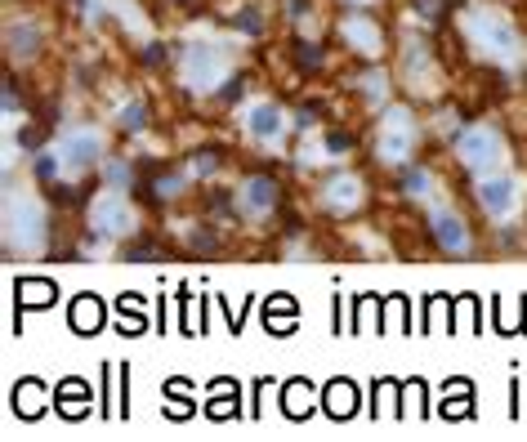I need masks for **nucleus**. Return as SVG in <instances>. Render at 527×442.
Wrapping results in <instances>:
<instances>
[{
  "label": "nucleus",
  "mask_w": 527,
  "mask_h": 442,
  "mask_svg": "<svg viewBox=\"0 0 527 442\" xmlns=\"http://www.w3.org/2000/svg\"><path fill=\"white\" fill-rule=\"evenodd\" d=\"M460 27H465L469 45H474L487 63H519L523 41H519V32H514V23L505 14L478 5V9H469V14L460 18Z\"/></svg>",
  "instance_id": "nucleus-1"
},
{
  "label": "nucleus",
  "mask_w": 527,
  "mask_h": 442,
  "mask_svg": "<svg viewBox=\"0 0 527 442\" xmlns=\"http://www.w3.org/2000/svg\"><path fill=\"white\" fill-rule=\"evenodd\" d=\"M179 68H183V86L192 94H210L228 81V54L215 41H192L179 59Z\"/></svg>",
  "instance_id": "nucleus-2"
},
{
  "label": "nucleus",
  "mask_w": 527,
  "mask_h": 442,
  "mask_svg": "<svg viewBox=\"0 0 527 442\" xmlns=\"http://www.w3.org/2000/svg\"><path fill=\"white\" fill-rule=\"evenodd\" d=\"M45 241V205L36 197H9L5 205V246L23 250V255H36Z\"/></svg>",
  "instance_id": "nucleus-3"
},
{
  "label": "nucleus",
  "mask_w": 527,
  "mask_h": 442,
  "mask_svg": "<svg viewBox=\"0 0 527 442\" xmlns=\"http://www.w3.org/2000/svg\"><path fill=\"white\" fill-rule=\"evenodd\" d=\"M416 148V117L407 108H389L380 117V134H375V157L384 165H402Z\"/></svg>",
  "instance_id": "nucleus-4"
},
{
  "label": "nucleus",
  "mask_w": 527,
  "mask_h": 442,
  "mask_svg": "<svg viewBox=\"0 0 527 442\" xmlns=\"http://www.w3.org/2000/svg\"><path fill=\"white\" fill-rule=\"evenodd\" d=\"M474 197H478V205H483V214L510 219V214L519 210V179L505 174V170H483L474 179Z\"/></svg>",
  "instance_id": "nucleus-5"
},
{
  "label": "nucleus",
  "mask_w": 527,
  "mask_h": 442,
  "mask_svg": "<svg viewBox=\"0 0 527 442\" xmlns=\"http://www.w3.org/2000/svg\"><path fill=\"white\" fill-rule=\"evenodd\" d=\"M456 157L469 165V170H492L496 161L505 157V143H501V134H496L492 125H469V130H460L456 134Z\"/></svg>",
  "instance_id": "nucleus-6"
},
{
  "label": "nucleus",
  "mask_w": 527,
  "mask_h": 442,
  "mask_svg": "<svg viewBox=\"0 0 527 442\" xmlns=\"http://www.w3.org/2000/svg\"><path fill=\"white\" fill-rule=\"evenodd\" d=\"M90 228L99 232V237H130L135 210H130V201L121 192H103L99 201L90 205Z\"/></svg>",
  "instance_id": "nucleus-7"
},
{
  "label": "nucleus",
  "mask_w": 527,
  "mask_h": 442,
  "mask_svg": "<svg viewBox=\"0 0 527 442\" xmlns=\"http://www.w3.org/2000/svg\"><path fill=\"white\" fill-rule=\"evenodd\" d=\"M59 157H63V165H72V170H94V161L103 157L99 130H72V134H63Z\"/></svg>",
  "instance_id": "nucleus-8"
},
{
  "label": "nucleus",
  "mask_w": 527,
  "mask_h": 442,
  "mask_svg": "<svg viewBox=\"0 0 527 442\" xmlns=\"http://www.w3.org/2000/svg\"><path fill=\"white\" fill-rule=\"evenodd\" d=\"M237 205H241L246 219H268L272 205H277V183H272L268 174H250L237 192Z\"/></svg>",
  "instance_id": "nucleus-9"
},
{
  "label": "nucleus",
  "mask_w": 527,
  "mask_h": 442,
  "mask_svg": "<svg viewBox=\"0 0 527 442\" xmlns=\"http://www.w3.org/2000/svg\"><path fill=\"white\" fill-rule=\"evenodd\" d=\"M322 205L331 214H353V210H362V179L357 174H331L326 179V188H322Z\"/></svg>",
  "instance_id": "nucleus-10"
},
{
  "label": "nucleus",
  "mask_w": 527,
  "mask_h": 442,
  "mask_svg": "<svg viewBox=\"0 0 527 442\" xmlns=\"http://www.w3.org/2000/svg\"><path fill=\"white\" fill-rule=\"evenodd\" d=\"M429 223H434V241L442 250H451V255H465L469 250V228H465V219H460L456 210L438 205V210L429 214Z\"/></svg>",
  "instance_id": "nucleus-11"
},
{
  "label": "nucleus",
  "mask_w": 527,
  "mask_h": 442,
  "mask_svg": "<svg viewBox=\"0 0 527 442\" xmlns=\"http://www.w3.org/2000/svg\"><path fill=\"white\" fill-rule=\"evenodd\" d=\"M281 130H286V112H281L277 103H255V108L246 112V134L259 139V143H277Z\"/></svg>",
  "instance_id": "nucleus-12"
},
{
  "label": "nucleus",
  "mask_w": 527,
  "mask_h": 442,
  "mask_svg": "<svg viewBox=\"0 0 527 442\" xmlns=\"http://www.w3.org/2000/svg\"><path fill=\"white\" fill-rule=\"evenodd\" d=\"M402 72H407V86H411V90H429V86H434L429 50H425L420 41H407V50H402Z\"/></svg>",
  "instance_id": "nucleus-13"
},
{
  "label": "nucleus",
  "mask_w": 527,
  "mask_h": 442,
  "mask_svg": "<svg viewBox=\"0 0 527 442\" xmlns=\"http://www.w3.org/2000/svg\"><path fill=\"white\" fill-rule=\"evenodd\" d=\"M344 41L353 45L357 54H366V59H371V54H380V45H384V36H380V27L371 23V18H349V23H344Z\"/></svg>",
  "instance_id": "nucleus-14"
},
{
  "label": "nucleus",
  "mask_w": 527,
  "mask_h": 442,
  "mask_svg": "<svg viewBox=\"0 0 527 442\" xmlns=\"http://www.w3.org/2000/svg\"><path fill=\"white\" fill-rule=\"evenodd\" d=\"M36 50H41V36H36L32 23H14V27H9V54H27V59H32Z\"/></svg>",
  "instance_id": "nucleus-15"
},
{
  "label": "nucleus",
  "mask_w": 527,
  "mask_h": 442,
  "mask_svg": "<svg viewBox=\"0 0 527 442\" xmlns=\"http://www.w3.org/2000/svg\"><path fill=\"white\" fill-rule=\"evenodd\" d=\"M232 23H237V27H241V32H246V36H259V32H264V14H259L255 5L237 9V14H232Z\"/></svg>",
  "instance_id": "nucleus-16"
},
{
  "label": "nucleus",
  "mask_w": 527,
  "mask_h": 442,
  "mask_svg": "<svg viewBox=\"0 0 527 442\" xmlns=\"http://www.w3.org/2000/svg\"><path fill=\"white\" fill-rule=\"evenodd\" d=\"M121 125H126V130H143V121H148V108H143V103H139V99H130L126 103V108H121Z\"/></svg>",
  "instance_id": "nucleus-17"
},
{
  "label": "nucleus",
  "mask_w": 527,
  "mask_h": 442,
  "mask_svg": "<svg viewBox=\"0 0 527 442\" xmlns=\"http://www.w3.org/2000/svg\"><path fill=\"white\" fill-rule=\"evenodd\" d=\"M362 90H366V99H371V103H384V94H389V81H384L380 72H366V77H362Z\"/></svg>",
  "instance_id": "nucleus-18"
},
{
  "label": "nucleus",
  "mask_w": 527,
  "mask_h": 442,
  "mask_svg": "<svg viewBox=\"0 0 527 442\" xmlns=\"http://www.w3.org/2000/svg\"><path fill=\"white\" fill-rule=\"evenodd\" d=\"M402 188H407L411 197H425L429 192V174L425 170H402Z\"/></svg>",
  "instance_id": "nucleus-19"
},
{
  "label": "nucleus",
  "mask_w": 527,
  "mask_h": 442,
  "mask_svg": "<svg viewBox=\"0 0 527 442\" xmlns=\"http://www.w3.org/2000/svg\"><path fill=\"white\" fill-rule=\"evenodd\" d=\"M103 174H108L112 188H126L130 183V165L126 161H108V165H103Z\"/></svg>",
  "instance_id": "nucleus-20"
},
{
  "label": "nucleus",
  "mask_w": 527,
  "mask_h": 442,
  "mask_svg": "<svg viewBox=\"0 0 527 442\" xmlns=\"http://www.w3.org/2000/svg\"><path fill=\"white\" fill-rule=\"evenodd\" d=\"M59 161H63V157H41V161H36V174H41L45 183H54V174H59Z\"/></svg>",
  "instance_id": "nucleus-21"
},
{
  "label": "nucleus",
  "mask_w": 527,
  "mask_h": 442,
  "mask_svg": "<svg viewBox=\"0 0 527 442\" xmlns=\"http://www.w3.org/2000/svg\"><path fill=\"white\" fill-rule=\"evenodd\" d=\"M299 59H304V68H322V50L317 45H299Z\"/></svg>",
  "instance_id": "nucleus-22"
},
{
  "label": "nucleus",
  "mask_w": 527,
  "mask_h": 442,
  "mask_svg": "<svg viewBox=\"0 0 527 442\" xmlns=\"http://www.w3.org/2000/svg\"><path fill=\"white\" fill-rule=\"evenodd\" d=\"M349 148H353L349 134H331V139H326V152H349Z\"/></svg>",
  "instance_id": "nucleus-23"
},
{
  "label": "nucleus",
  "mask_w": 527,
  "mask_h": 442,
  "mask_svg": "<svg viewBox=\"0 0 527 442\" xmlns=\"http://www.w3.org/2000/svg\"><path fill=\"white\" fill-rule=\"evenodd\" d=\"M210 165H215V157H210V152H206V157H192V170H197V174H206Z\"/></svg>",
  "instance_id": "nucleus-24"
},
{
  "label": "nucleus",
  "mask_w": 527,
  "mask_h": 442,
  "mask_svg": "<svg viewBox=\"0 0 527 442\" xmlns=\"http://www.w3.org/2000/svg\"><path fill=\"white\" fill-rule=\"evenodd\" d=\"M143 59H148V63H161V59H166V50H161V45H148V50H143Z\"/></svg>",
  "instance_id": "nucleus-25"
},
{
  "label": "nucleus",
  "mask_w": 527,
  "mask_h": 442,
  "mask_svg": "<svg viewBox=\"0 0 527 442\" xmlns=\"http://www.w3.org/2000/svg\"><path fill=\"white\" fill-rule=\"evenodd\" d=\"M353 5H366V0H353Z\"/></svg>",
  "instance_id": "nucleus-26"
}]
</instances>
